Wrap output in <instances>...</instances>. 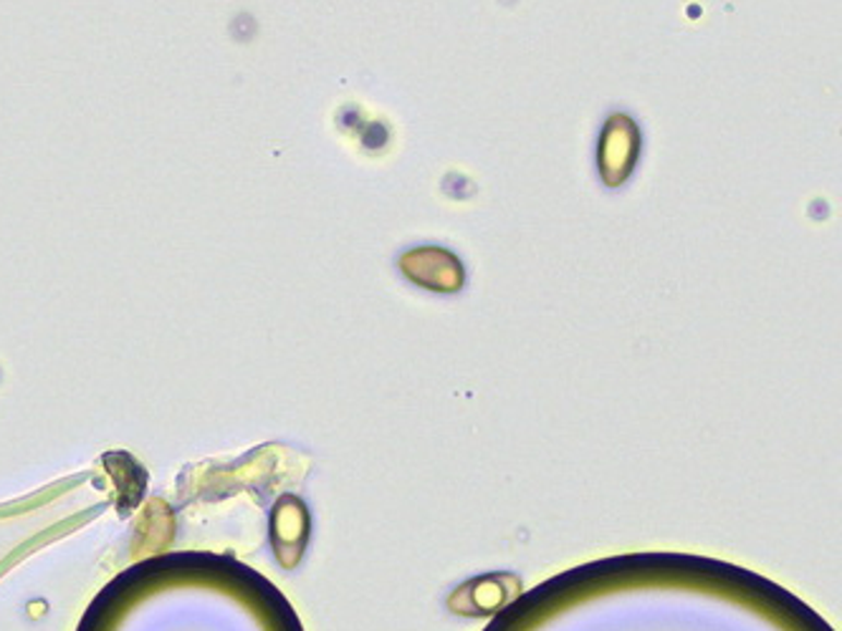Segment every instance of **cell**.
Listing matches in <instances>:
<instances>
[{"instance_id": "cell-1", "label": "cell", "mask_w": 842, "mask_h": 631, "mask_svg": "<svg viewBox=\"0 0 842 631\" xmlns=\"http://www.w3.org/2000/svg\"><path fill=\"white\" fill-rule=\"evenodd\" d=\"M402 274L425 286L431 291L453 293L464 286V270L460 263L450 253L438 251V247H420L402 258Z\"/></svg>"}, {"instance_id": "cell-2", "label": "cell", "mask_w": 842, "mask_h": 631, "mask_svg": "<svg viewBox=\"0 0 842 631\" xmlns=\"http://www.w3.org/2000/svg\"><path fill=\"white\" fill-rule=\"evenodd\" d=\"M635 157H638V132L635 124L625 117H615L605 126L600 145V172L608 185H620L633 172Z\"/></svg>"}]
</instances>
